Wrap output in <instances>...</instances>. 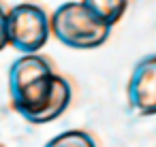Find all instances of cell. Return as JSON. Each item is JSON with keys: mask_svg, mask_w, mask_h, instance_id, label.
I'll use <instances>...</instances> for the list:
<instances>
[{"mask_svg": "<svg viewBox=\"0 0 156 147\" xmlns=\"http://www.w3.org/2000/svg\"><path fill=\"white\" fill-rule=\"evenodd\" d=\"M81 2L101 24L109 28H113L128 9V0H81Z\"/></svg>", "mask_w": 156, "mask_h": 147, "instance_id": "obj_5", "label": "cell"}, {"mask_svg": "<svg viewBox=\"0 0 156 147\" xmlns=\"http://www.w3.org/2000/svg\"><path fill=\"white\" fill-rule=\"evenodd\" d=\"M7 39L22 56L39 53L49 41V15L34 2H20L7 9Z\"/></svg>", "mask_w": 156, "mask_h": 147, "instance_id": "obj_3", "label": "cell"}, {"mask_svg": "<svg viewBox=\"0 0 156 147\" xmlns=\"http://www.w3.org/2000/svg\"><path fill=\"white\" fill-rule=\"evenodd\" d=\"M0 147H5V145H2V143H0Z\"/></svg>", "mask_w": 156, "mask_h": 147, "instance_id": "obj_9", "label": "cell"}, {"mask_svg": "<svg viewBox=\"0 0 156 147\" xmlns=\"http://www.w3.org/2000/svg\"><path fill=\"white\" fill-rule=\"evenodd\" d=\"M5 47H9V39H7V7L0 2V51Z\"/></svg>", "mask_w": 156, "mask_h": 147, "instance_id": "obj_7", "label": "cell"}, {"mask_svg": "<svg viewBox=\"0 0 156 147\" xmlns=\"http://www.w3.org/2000/svg\"><path fill=\"white\" fill-rule=\"evenodd\" d=\"M43 147H98V143L88 130H66L49 138Z\"/></svg>", "mask_w": 156, "mask_h": 147, "instance_id": "obj_6", "label": "cell"}, {"mask_svg": "<svg viewBox=\"0 0 156 147\" xmlns=\"http://www.w3.org/2000/svg\"><path fill=\"white\" fill-rule=\"evenodd\" d=\"M26 2H32V0H26Z\"/></svg>", "mask_w": 156, "mask_h": 147, "instance_id": "obj_8", "label": "cell"}, {"mask_svg": "<svg viewBox=\"0 0 156 147\" xmlns=\"http://www.w3.org/2000/svg\"><path fill=\"white\" fill-rule=\"evenodd\" d=\"M126 98L135 115H156V53L143 56L133 66L126 83Z\"/></svg>", "mask_w": 156, "mask_h": 147, "instance_id": "obj_4", "label": "cell"}, {"mask_svg": "<svg viewBox=\"0 0 156 147\" xmlns=\"http://www.w3.org/2000/svg\"><path fill=\"white\" fill-rule=\"evenodd\" d=\"M9 100L26 121L49 124L69 109L73 87L66 77L56 73L47 56L28 53L9 68Z\"/></svg>", "mask_w": 156, "mask_h": 147, "instance_id": "obj_1", "label": "cell"}, {"mask_svg": "<svg viewBox=\"0 0 156 147\" xmlns=\"http://www.w3.org/2000/svg\"><path fill=\"white\" fill-rule=\"evenodd\" d=\"M49 34L71 49H96L107 43L111 28L101 24L81 0L62 2L49 15Z\"/></svg>", "mask_w": 156, "mask_h": 147, "instance_id": "obj_2", "label": "cell"}]
</instances>
